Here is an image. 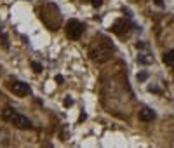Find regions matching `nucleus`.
I'll list each match as a JSON object with an SVG mask.
<instances>
[{"instance_id":"obj_1","label":"nucleus","mask_w":174,"mask_h":148,"mask_svg":"<svg viewBox=\"0 0 174 148\" xmlns=\"http://www.w3.org/2000/svg\"><path fill=\"white\" fill-rule=\"evenodd\" d=\"M111 51H113V45H111L106 38H103V42H98V40H96V42L89 47V56H91V59L96 61V63H104V61L110 59Z\"/></svg>"},{"instance_id":"obj_2","label":"nucleus","mask_w":174,"mask_h":148,"mask_svg":"<svg viewBox=\"0 0 174 148\" xmlns=\"http://www.w3.org/2000/svg\"><path fill=\"white\" fill-rule=\"evenodd\" d=\"M2 117H4V120H7V122H11L12 125H16L18 129H30V127H32V120H30L28 117L18 113V111L14 110V108H11V106L4 108Z\"/></svg>"},{"instance_id":"obj_3","label":"nucleus","mask_w":174,"mask_h":148,"mask_svg":"<svg viewBox=\"0 0 174 148\" xmlns=\"http://www.w3.org/2000/svg\"><path fill=\"white\" fill-rule=\"evenodd\" d=\"M84 33V25L77 19H70L66 23V35L70 40H78Z\"/></svg>"},{"instance_id":"obj_4","label":"nucleus","mask_w":174,"mask_h":148,"mask_svg":"<svg viewBox=\"0 0 174 148\" xmlns=\"http://www.w3.org/2000/svg\"><path fill=\"white\" fill-rule=\"evenodd\" d=\"M11 91L16 94V96H28V94H32V89H30V85L28 84H25V82H21V80H14V82H11Z\"/></svg>"},{"instance_id":"obj_5","label":"nucleus","mask_w":174,"mask_h":148,"mask_svg":"<svg viewBox=\"0 0 174 148\" xmlns=\"http://www.w3.org/2000/svg\"><path fill=\"white\" fill-rule=\"evenodd\" d=\"M155 118V111L150 110V108H141L139 110V120H143V122H150V120H153Z\"/></svg>"},{"instance_id":"obj_6","label":"nucleus","mask_w":174,"mask_h":148,"mask_svg":"<svg viewBox=\"0 0 174 148\" xmlns=\"http://www.w3.org/2000/svg\"><path fill=\"white\" fill-rule=\"evenodd\" d=\"M164 63H166L167 66L174 68V49H171V51L166 52V56H164Z\"/></svg>"},{"instance_id":"obj_7","label":"nucleus","mask_w":174,"mask_h":148,"mask_svg":"<svg viewBox=\"0 0 174 148\" xmlns=\"http://www.w3.org/2000/svg\"><path fill=\"white\" fill-rule=\"evenodd\" d=\"M138 61H139V63H143V65H150L153 59L150 58V54H139V56H138Z\"/></svg>"},{"instance_id":"obj_8","label":"nucleus","mask_w":174,"mask_h":148,"mask_svg":"<svg viewBox=\"0 0 174 148\" xmlns=\"http://www.w3.org/2000/svg\"><path fill=\"white\" fill-rule=\"evenodd\" d=\"M32 68H33V72H37V73H40V72L44 70V68H42V65H40V63H37V61L32 63Z\"/></svg>"},{"instance_id":"obj_9","label":"nucleus","mask_w":174,"mask_h":148,"mask_svg":"<svg viewBox=\"0 0 174 148\" xmlns=\"http://www.w3.org/2000/svg\"><path fill=\"white\" fill-rule=\"evenodd\" d=\"M146 78H148V73H146V72H141V73H138V80H141V82H143V80H146Z\"/></svg>"},{"instance_id":"obj_10","label":"nucleus","mask_w":174,"mask_h":148,"mask_svg":"<svg viewBox=\"0 0 174 148\" xmlns=\"http://www.w3.org/2000/svg\"><path fill=\"white\" fill-rule=\"evenodd\" d=\"M63 105H65V106H66V108H68V106H71V105H73V99H71V98H66V99H65V101H63Z\"/></svg>"},{"instance_id":"obj_11","label":"nucleus","mask_w":174,"mask_h":148,"mask_svg":"<svg viewBox=\"0 0 174 148\" xmlns=\"http://www.w3.org/2000/svg\"><path fill=\"white\" fill-rule=\"evenodd\" d=\"M101 4H103V0H92V5H94V7H99Z\"/></svg>"},{"instance_id":"obj_12","label":"nucleus","mask_w":174,"mask_h":148,"mask_svg":"<svg viewBox=\"0 0 174 148\" xmlns=\"http://www.w3.org/2000/svg\"><path fill=\"white\" fill-rule=\"evenodd\" d=\"M155 4H157L159 7H162V5H164V0H155Z\"/></svg>"}]
</instances>
